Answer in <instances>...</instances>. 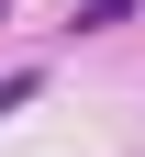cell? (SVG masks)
Returning <instances> with one entry per match:
<instances>
[{"label": "cell", "instance_id": "cell-1", "mask_svg": "<svg viewBox=\"0 0 145 157\" xmlns=\"http://www.w3.org/2000/svg\"><path fill=\"white\" fill-rule=\"evenodd\" d=\"M112 23H134V0H78V34H112Z\"/></svg>", "mask_w": 145, "mask_h": 157}, {"label": "cell", "instance_id": "cell-2", "mask_svg": "<svg viewBox=\"0 0 145 157\" xmlns=\"http://www.w3.org/2000/svg\"><path fill=\"white\" fill-rule=\"evenodd\" d=\"M34 101V67H11V78H0V112H23Z\"/></svg>", "mask_w": 145, "mask_h": 157}]
</instances>
